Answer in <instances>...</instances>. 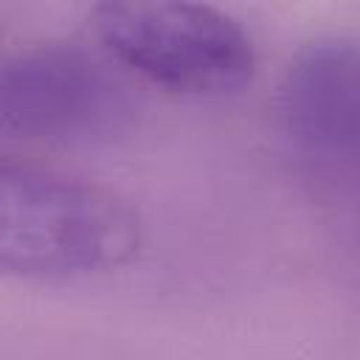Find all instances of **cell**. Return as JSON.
<instances>
[{
    "instance_id": "277c9868",
    "label": "cell",
    "mask_w": 360,
    "mask_h": 360,
    "mask_svg": "<svg viewBox=\"0 0 360 360\" xmlns=\"http://www.w3.org/2000/svg\"><path fill=\"white\" fill-rule=\"evenodd\" d=\"M357 42L318 37L290 59L276 98L278 127L295 158L338 180L357 163Z\"/></svg>"
},
{
    "instance_id": "7a4b0ae2",
    "label": "cell",
    "mask_w": 360,
    "mask_h": 360,
    "mask_svg": "<svg viewBox=\"0 0 360 360\" xmlns=\"http://www.w3.org/2000/svg\"><path fill=\"white\" fill-rule=\"evenodd\" d=\"M90 25L118 65L177 96H233L256 73L250 34L208 0H96Z\"/></svg>"
},
{
    "instance_id": "6da1fadb",
    "label": "cell",
    "mask_w": 360,
    "mask_h": 360,
    "mask_svg": "<svg viewBox=\"0 0 360 360\" xmlns=\"http://www.w3.org/2000/svg\"><path fill=\"white\" fill-rule=\"evenodd\" d=\"M143 245L138 211L93 180L0 155V276L76 281L127 267Z\"/></svg>"
},
{
    "instance_id": "3957f363",
    "label": "cell",
    "mask_w": 360,
    "mask_h": 360,
    "mask_svg": "<svg viewBox=\"0 0 360 360\" xmlns=\"http://www.w3.org/2000/svg\"><path fill=\"white\" fill-rule=\"evenodd\" d=\"M129 115L127 84L82 45H34L0 62L3 141L96 143L124 129Z\"/></svg>"
}]
</instances>
